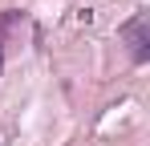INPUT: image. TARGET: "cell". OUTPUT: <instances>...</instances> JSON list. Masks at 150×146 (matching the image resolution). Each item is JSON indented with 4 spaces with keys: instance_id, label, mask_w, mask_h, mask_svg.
I'll list each match as a JSON object with an SVG mask.
<instances>
[{
    "instance_id": "cell-1",
    "label": "cell",
    "mask_w": 150,
    "mask_h": 146,
    "mask_svg": "<svg viewBox=\"0 0 150 146\" xmlns=\"http://www.w3.org/2000/svg\"><path fill=\"white\" fill-rule=\"evenodd\" d=\"M122 41L130 45V57H134L138 65L150 57V16H146V12H138L134 21L122 24Z\"/></svg>"
},
{
    "instance_id": "cell-2",
    "label": "cell",
    "mask_w": 150,
    "mask_h": 146,
    "mask_svg": "<svg viewBox=\"0 0 150 146\" xmlns=\"http://www.w3.org/2000/svg\"><path fill=\"white\" fill-rule=\"evenodd\" d=\"M0 69H4V49H0Z\"/></svg>"
}]
</instances>
